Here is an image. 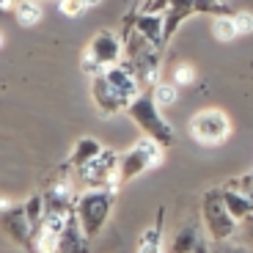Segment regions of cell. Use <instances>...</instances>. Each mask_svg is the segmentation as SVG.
<instances>
[{"mask_svg": "<svg viewBox=\"0 0 253 253\" xmlns=\"http://www.w3.org/2000/svg\"><path fill=\"white\" fill-rule=\"evenodd\" d=\"M126 116L135 121V124L143 129L146 138H152L157 140L160 146H173L176 143V129H173L168 121L163 119V113H160V105L154 102L152 94H140L138 99L126 108Z\"/></svg>", "mask_w": 253, "mask_h": 253, "instance_id": "3957f363", "label": "cell"}, {"mask_svg": "<svg viewBox=\"0 0 253 253\" xmlns=\"http://www.w3.org/2000/svg\"><path fill=\"white\" fill-rule=\"evenodd\" d=\"M207 228L198 220H187L179 226V231L173 234L171 245H168V253H209L212 245L207 242Z\"/></svg>", "mask_w": 253, "mask_h": 253, "instance_id": "9c48e42d", "label": "cell"}, {"mask_svg": "<svg viewBox=\"0 0 253 253\" xmlns=\"http://www.w3.org/2000/svg\"><path fill=\"white\" fill-rule=\"evenodd\" d=\"M102 152H105V146H102L96 138H80L75 146H72L69 157H66V168H75V171H80V168H85L91 160L99 157Z\"/></svg>", "mask_w": 253, "mask_h": 253, "instance_id": "7c38bea8", "label": "cell"}, {"mask_svg": "<svg viewBox=\"0 0 253 253\" xmlns=\"http://www.w3.org/2000/svg\"><path fill=\"white\" fill-rule=\"evenodd\" d=\"M190 135L201 146H223L231 138V119L217 108H204L190 119Z\"/></svg>", "mask_w": 253, "mask_h": 253, "instance_id": "5b68a950", "label": "cell"}, {"mask_svg": "<svg viewBox=\"0 0 253 253\" xmlns=\"http://www.w3.org/2000/svg\"><path fill=\"white\" fill-rule=\"evenodd\" d=\"M119 58H121V39L110 31H99L85 47L83 72L96 77L105 69H110V66H119Z\"/></svg>", "mask_w": 253, "mask_h": 253, "instance_id": "8992f818", "label": "cell"}, {"mask_svg": "<svg viewBox=\"0 0 253 253\" xmlns=\"http://www.w3.org/2000/svg\"><path fill=\"white\" fill-rule=\"evenodd\" d=\"M58 6H61V11L66 14V17H80V14L85 11V3H83V0H61Z\"/></svg>", "mask_w": 253, "mask_h": 253, "instance_id": "7402d4cb", "label": "cell"}, {"mask_svg": "<svg viewBox=\"0 0 253 253\" xmlns=\"http://www.w3.org/2000/svg\"><path fill=\"white\" fill-rule=\"evenodd\" d=\"M165 160V146H160L157 140L152 138H140L132 149H126L121 154V173H119V182H132V179L143 176L146 171H152V168H160Z\"/></svg>", "mask_w": 253, "mask_h": 253, "instance_id": "277c9868", "label": "cell"}, {"mask_svg": "<svg viewBox=\"0 0 253 253\" xmlns=\"http://www.w3.org/2000/svg\"><path fill=\"white\" fill-rule=\"evenodd\" d=\"M193 80H196V66L193 63H179L173 69V83L176 85H190Z\"/></svg>", "mask_w": 253, "mask_h": 253, "instance_id": "d6986e66", "label": "cell"}, {"mask_svg": "<svg viewBox=\"0 0 253 253\" xmlns=\"http://www.w3.org/2000/svg\"><path fill=\"white\" fill-rule=\"evenodd\" d=\"M91 99H94V105L99 108L102 116L126 113V108H129V105H126V102L113 91V85L108 83L105 72H102V75H96V77H91Z\"/></svg>", "mask_w": 253, "mask_h": 253, "instance_id": "30bf717a", "label": "cell"}, {"mask_svg": "<svg viewBox=\"0 0 253 253\" xmlns=\"http://www.w3.org/2000/svg\"><path fill=\"white\" fill-rule=\"evenodd\" d=\"M83 3H85V8H94V6H99L102 0H83Z\"/></svg>", "mask_w": 253, "mask_h": 253, "instance_id": "cb8c5ba5", "label": "cell"}, {"mask_svg": "<svg viewBox=\"0 0 253 253\" xmlns=\"http://www.w3.org/2000/svg\"><path fill=\"white\" fill-rule=\"evenodd\" d=\"M209 253H253V251L245 245V242L231 240V242H212V251Z\"/></svg>", "mask_w": 253, "mask_h": 253, "instance_id": "ffe728a7", "label": "cell"}, {"mask_svg": "<svg viewBox=\"0 0 253 253\" xmlns=\"http://www.w3.org/2000/svg\"><path fill=\"white\" fill-rule=\"evenodd\" d=\"M11 6H14V0H3V8H6V11H8Z\"/></svg>", "mask_w": 253, "mask_h": 253, "instance_id": "d4e9b609", "label": "cell"}, {"mask_svg": "<svg viewBox=\"0 0 253 253\" xmlns=\"http://www.w3.org/2000/svg\"><path fill=\"white\" fill-rule=\"evenodd\" d=\"M163 226H165V207H160L154 226H149L138 237V251L135 253H163Z\"/></svg>", "mask_w": 253, "mask_h": 253, "instance_id": "5bb4252c", "label": "cell"}, {"mask_svg": "<svg viewBox=\"0 0 253 253\" xmlns=\"http://www.w3.org/2000/svg\"><path fill=\"white\" fill-rule=\"evenodd\" d=\"M113 204H116L113 187H88L77 196L75 215L88 240H94V237H99L105 231V226L110 220V212H113Z\"/></svg>", "mask_w": 253, "mask_h": 253, "instance_id": "6da1fadb", "label": "cell"}, {"mask_svg": "<svg viewBox=\"0 0 253 253\" xmlns=\"http://www.w3.org/2000/svg\"><path fill=\"white\" fill-rule=\"evenodd\" d=\"M212 33H215L217 42H234L240 36V31L234 25V17H228V14H223V17H217L212 22Z\"/></svg>", "mask_w": 253, "mask_h": 253, "instance_id": "e0dca14e", "label": "cell"}, {"mask_svg": "<svg viewBox=\"0 0 253 253\" xmlns=\"http://www.w3.org/2000/svg\"><path fill=\"white\" fill-rule=\"evenodd\" d=\"M80 179L85 187H119V173H121V154L113 149H105L96 160H91L85 168H80Z\"/></svg>", "mask_w": 253, "mask_h": 253, "instance_id": "52a82bcc", "label": "cell"}, {"mask_svg": "<svg viewBox=\"0 0 253 253\" xmlns=\"http://www.w3.org/2000/svg\"><path fill=\"white\" fill-rule=\"evenodd\" d=\"M154 102H157L160 108H168L176 102V83H157L154 85Z\"/></svg>", "mask_w": 253, "mask_h": 253, "instance_id": "ac0fdd59", "label": "cell"}, {"mask_svg": "<svg viewBox=\"0 0 253 253\" xmlns=\"http://www.w3.org/2000/svg\"><path fill=\"white\" fill-rule=\"evenodd\" d=\"M223 198H226L228 212L237 217V220H248L253 215V198L248 196L245 190H234V187H223Z\"/></svg>", "mask_w": 253, "mask_h": 253, "instance_id": "9a60e30c", "label": "cell"}, {"mask_svg": "<svg viewBox=\"0 0 253 253\" xmlns=\"http://www.w3.org/2000/svg\"><path fill=\"white\" fill-rule=\"evenodd\" d=\"M240 242H245V245L253 251V215L240 223Z\"/></svg>", "mask_w": 253, "mask_h": 253, "instance_id": "603a6c76", "label": "cell"}, {"mask_svg": "<svg viewBox=\"0 0 253 253\" xmlns=\"http://www.w3.org/2000/svg\"><path fill=\"white\" fill-rule=\"evenodd\" d=\"M85 248H88V237H85V231H83L77 215L72 212L69 220H66V228H63L58 253H85Z\"/></svg>", "mask_w": 253, "mask_h": 253, "instance_id": "4fadbf2b", "label": "cell"}, {"mask_svg": "<svg viewBox=\"0 0 253 253\" xmlns=\"http://www.w3.org/2000/svg\"><path fill=\"white\" fill-rule=\"evenodd\" d=\"M105 77H108V83L113 85V91L126 102V105H132V102L140 96L138 80H135V72L132 69H124V66H110V69H105Z\"/></svg>", "mask_w": 253, "mask_h": 253, "instance_id": "8fae6325", "label": "cell"}, {"mask_svg": "<svg viewBox=\"0 0 253 253\" xmlns=\"http://www.w3.org/2000/svg\"><path fill=\"white\" fill-rule=\"evenodd\" d=\"M14 17H17L19 25L33 28V25H39V22H42L44 11H42V6H39L36 0H19L17 6H14Z\"/></svg>", "mask_w": 253, "mask_h": 253, "instance_id": "2e32d148", "label": "cell"}, {"mask_svg": "<svg viewBox=\"0 0 253 253\" xmlns=\"http://www.w3.org/2000/svg\"><path fill=\"white\" fill-rule=\"evenodd\" d=\"M234 17V25H237V31H240V36H251L253 33V14L251 11H237V14H231Z\"/></svg>", "mask_w": 253, "mask_h": 253, "instance_id": "44dd1931", "label": "cell"}, {"mask_svg": "<svg viewBox=\"0 0 253 253\" xmlns=\"http://www.w3.org/2000/svg\"><path fill=\"white\" fill-rule=\"evenodd\" d=\"M149 6H152V0H149Z\"/></svg>", "mask_w": 253, "mask_h": 253, "instance_id": "484cf974", "label": "cell"}, {"mask_svg": "<svg viewBox=\"0 0 253 253\" xmlns=\"http://www.w3.org/2000/svg\"><path fill=\"white\" fill-rule=\"evenodd\" d=\"M201 223L212 242H231L240 237V220L228 212L223 187H209L201 196Z\"/></svg>", "mask_w": 253, "mask_h": 253, "instance_id": "7a4b0ae2", "label": "cell"}, {"mask_svg": "<svg viewBox=\"0 0 253 253\" xmlns=\"http://www.w3.org/2000/svg\"><path fill=\"white\" fill-rule=\"evenodd\" d=\"M0 215H3V231L6 237L14 242V245L25 248V251L33 253V226H31V217H28V209L25 204H17L11 207L8 198H3V209H0Z\"/></svg>", "mask_w": 253, "mask_h": 253, "instance_id": "ba28073f", "label": "cell"}]
</instances>
